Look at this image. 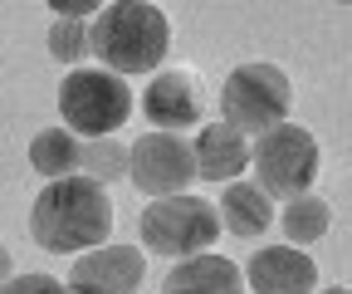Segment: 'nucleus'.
Instances as JSON below:
<instances>
[{
  "label": "nucleus",
  "mask_w": 352,
  "mask_h": 294,
  "mask_svg": "<svg viewBox=\"0 0 352 294\" xmlns=\"http://www.w3.org/2000/svg\"><path fill=\"white\" fill-rule=\"evenodd\" d=\"M142 113L152 123V133H182L196 128L201 113H206V89L191 69H162L147 94H142Z\"/></svg>",
  "instance_id": "obj_8"
},
{
  "label": "nucleus",
  "mask_w": 352,
  "mask_h": 294,
  "mask_svg": "<svg viewBox=\"0 0 352 294\" xmlns=\"http://www.w3.org/2000/svg\"><path fill=\"white\" fill-rule=\"evenodd\" d=\"M50 54H54L59 64L94 59V54H88V25H78V20H54V25H50Z\"/></svg>",
  "instance_id": "obj_17"
},
{
  "label": "nucleus",
  "mask_w": 352,
  "mask_h": 294,
  "mask_svg": "<svg viewBox=\"0 0 352 294\" xmlns=\"http://www.w3.org/2000/svg\"><path fill=\"white\" fill-rule=\"evenodd\" d=\"M162 294H245V275L226 255H186L162 280Z\"/></svg>",
  "instance_id": "obj_12"
},
{
  "label": "nucleus",
  "mask_w": 352,
  "mask_h": 294,
  "mask_svg": "<svg viewBox=\"0 0 352 294\" xmlns=\"http://www.w3.org/2000/svg\"><path fill=\"white\" fill-rule=\"evenodd\" d=\"M59 113L74 138H113L132 118V89L108 69H69L59 83Z\"/></svg>",
  "instance_id": "obj_5"
},
{
  "label": "nucleus",
  "mask_w": 352,
  "mask_h": 294,
  "mask_svg": "<svg viewBox=\"0 0 352 294\" xmlns=\"http://www.w3.org/2000/svg\"><path fill=\"white\" fill-rule=\"evenodd\" d=\"M78 172L88 182H98V187L127 177V143L122 138H88V143H78Z\"/></svg>",
  "instance_id": "obj_16"
},
{
  "label": "nucleus",
  "mask_w": 352,
  "mask_h": 294,
  "mask_svg": "<svg viewBox=\"0 0 352 294\" xmlns=\"http://www.w3.org/2000/svg\"><path fill=\"white\" fill-rule=\"evenodd\" d=\"M147 275V255L138 245H98L83 250L69 270V289L83 294H138Z\"/></svg>",
  "instance_id": "obj_9"
},
{
  "label": "nucleus",
  "mask_w": 352,
  "mask_h": 294,
  "mask_svg": "<svg viewBox=\"0 0 352 294\" xmlns=\"http://www.w3.org/2000/svg\"><path fill=\"white\" fill-rule=\"evenodd\" d=\"M215 216L226 221V231H235V235L254 240V235H264V231L274 226V201L264 196L254 182L235 177V182H226V191H220V206H215Z\"/></svg>",
  "instance_id": "obj_13"
},
{
  "label": "nucleus",
  "mask_w": 352,
  "mask_h": 294,
  "mask_svg": "<svg viewBox=\"0 0 352 294\" xmlns=\"http://www.w3.org/2000/svg\"><path fill=\"white\" fill-rule=\"evenodd\" d=\"M284 235H289V245H314V240H323L328 235V221H333V211H328V201L323 196H294V201H284Z\"/></svg>",
  "instance_id": "obj_15"
},
{
  "label": "nucleus",
  "mask_w": 352,
  "mask_h": 294,
  "mask_svg": "<svg viewBox=\"0 0 352 294\" xmlns=\"http://www.w3.org/2000/svg\"><path fill=\"white\" fill-rule=\"evenodd\" d=\"M323 294H352V289H342V284H333V289H323Z\"/></svg>",
  "instance_id": "obj_21"
},
{
  "label": "nucleus",
  "mask_w": 352,
  "mask_h": 294,
  "mask_svg": "<svg viewBox=\"0 0 352 294\" xmlns=\"http://www.w3.org/2000/svg\"><path fill=\"white\" fill-rule=\"evenodd\" d=\"M64 294H83V289H64Z\"/></svg>",
  "instance_id": "obj_22"
},
{
  "label": "nucleus",
  "mask_w": 352,
  "mask_h": 294,
  "mask_svg": "<svg viewBox=\"0 0 352 294\" xmlns=\"http://www.w3.org/2000/svg\"><path fill=\"white\" fill-rule=\"evenodd\" d=\"M0 294H64V284L54 275H44V270H30V275H10L0 284Z\"/></svg>",
  "instance_id": "obj_18"
},
{
  "label": "nucleus",
  "mask_w": 352,
  "mask_h": 294,
  "mask_svg": "<svg viewBox=\"0 0 352 294\" xmlns=\"http://www.w3.org/2000/svg\"><path fill=\"white\" fill-rule=\"evenodd\" d=\"M30 235H34V245L54 250V255H83V250L108 245V235H113L108 187L88 182V177L50 182L30 206Z\"/></svg>",
  "instance_id": "obj_1"
},
{
  "label": "nucleus",
  "mask_w": 352,
  "mask_h": 294,
  "mask_svg": "<svg viewBox=\"0 0 352 294\" xmlns=\"http://www.w3.org/2000/svg\"><path fill=\"white\" fill-rule=\"evenodd\" d=\"M50 10H54V20H78V25H88L98 15V0H50Z\"/></svg>",
  "instance_id": "obj_19"
},
{
  "label": "nucleus",
  "mask_w": 352,
  "mask_h": 294,
  "mask_svg": "<svg viewBox=\"0 0 352 294\" xmlns=\"http://www.w3.org/2000/svg\"><path fill=\"white\" fill-rule=\"evenodd\" d=\"M289 108H294V83L279 64H240L226 89H220V123H230L235 133L254 138V133H270L279 123H289Z\"/></svg>",
  "instance_id": "obj_4"
},
{
  "label": "nucleus",
  "mask_w": 352,
  "mask_h": 294,
  "mask_svg": "<svg viewBox=\"0 0 352 294\" xmlns=\"http://www.w3.org/2000/svg\"><path fill=\"white\" fill-rule=\"evenodd\" d=\"M250 167H254V187L270 201H294L308 196V187L318 182V138L303 123H279V128L259 133V143L250 147Z\"/></svg>",
  "instance_id": "obj_3"
},
{
  "label": "nucleus",
  "mask_w": 352,
  "mask_h": 294,
  "mask_svg": "<svg viewBox=\"0 0 352 294\" xmlns=\"http://www.w3.org/2000/svg\"><path fill=\"white\" fill-rule=\"evenodd\" d=\"M88 54L103 59L108 74H152L171 54V20L147 0H113L88 20Z\"/></svg>",
  "instance_id": "obj_2"
},
{
  "label": "nucleus",
  "mask_w": 352,
  "mask_h": 294,
  "mask_svg": "<svg viewBox=\"0 0 352 294\" xmlns=\"http://www.w3.org/2000/svg\"><path fill=\"white\" fill-rule=\"evenodd\" d=\"M127 182L157 196H182L196 182V162H191V143L176 133H147L142 143L127 147Z\"/></svg>",
  "instance_id": "obj_7"
},
{
  "label": "nucleus",
  "mask_w": 352,
  "mask_h": 294,
  "mask_svg": "<svg viewBox=\"0 0 352 294\" xmlns=\"http://www.w3.org/2000/svg\"><path fill=\"white\" fill-rule=\"evenodd\" d=\"M191 162H196V177L206 182H235L250 167V138L235 133L230 123H206L201 138L191 143Z\"/></svg>",
  "instance_id": "obj_11"
},
{
  "label": "nucleus",
  "mask_w": 352,
  "mask_h": 294,
  "mask_svg": "<svg viewBox=\"0 0 352 294\" xmlns=\"http://www.w3.org/2000/svg\"><path fill=\"white\" fill-rule=\"evenodd\" d=\"M245 284L254 294H314L318 265L298 245H264L245 270Z\"/></svg>",
  "instance_id": "obj_10"
},
{
  "label": "nucleus",
  "mask_w": 352,
  "mask_h": 294,
  "mask_svg": "<svg viewBox=\"0 0 352 294\" xmlns=\"http://www.w3.org/2000/svg\"><path fill=\"white\" fill-rule=\"evenodd\" d=\"M6 280H10V250L0 245V284H6Z\"/></svg>",
  "instance_id": "obj_20"
},
{
  "label": "nucleus",
  "mask_w": 352,
  "mask_h": 294,
  "mask_svg": "<svg viewBox=\"0 0 352 294\" xmlns=\"http://www.w3.org/2000/svg\"><path fill=\"white\" fill-rule=\"evenodd\" d=\"M30 167H34L39 177H50V182L78 177V138H74L69 128H44V133H34V138H30Z\"/></svg>",
  "instance_id": "obj_14"
},
{
  "label": "nucleus",
  "mask_w": 352,
  "mask_h": 294,
  "mask_svg": "<svg viewBox=\"0 0 352 294\" xmlns=\"http://www.w3.org/2000/svg\"><path fill=\"white\" fill-rule=\"evenodd\" d=\"M138 231H142V245L152 250V255H201V250H210V240L220 235V216L215 206L182 191V196H157L147 211L138 216Z\"/></svg>",
  "instance_id": "obj_6"
}]
</instances>
